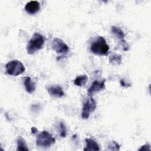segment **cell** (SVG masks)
Returning a JSON list of instances; mask_svg holds the SVG:
<instances>
[{
	"instance_id": "obj_8",
	"label": "cell",
	"mask_w": 151,
	"mask_h": 151,
	"mask_svg": "<svg viewBox=\"0 0 151 151\" xmlns=\"http://www.w3.org/2000/svg\"><path fill=\"white\" fill-rule=\"evenodd\" d=\"M40 9V4L37 1H31L27 3L25 6L26 12L31 15L35 14Z\"/></svg>"
},
{
	"instance_id": "obj_1",
	"label": "cell",
	"mask_w": 151,
	"mask_h": 151,
	"mask_svg": "<svg viewBox=\"0 0 151 151\" xmlns=\"http://www.w3.org/2000/svg\"><path fill=\"white\" fill-rule=\"evenodd\" d=\"M45 38L39 33L35 32L27 45V51L28 54H34L36 51L41 50L44 44Z\"/></svg>"
},
{
	"instance_id": "obj_18",
	"label": "cell",
	"mask_w": 151,
	"mask_h": 151,
	"mask_svg": "<svg viewBox=\"0 0 151 151\" xmlns=\"http://www.w3.org/2000/svg\"><path fill=\"white\" fill-rule=\"evenodd\" d=\"M120 42L122 44V47H123V49L124 51H127L129 50V45H127V44L126 43V41L124 40H122L120 41Z\"/></svg>"
},
{
	"instance_id": "obj_19",
	"label": "cell",
	"mask_w": 151,
	"mask_h": 151,
	"mask_svg": "<svg viewBox=\"0 0 151 151\" xmlns=\"http://www.w3.org/2000/svg\"><path fill=\"white\" fill-rule=\"evenodd\" d=\"M139 150H149L150 151V146L149 145H145L143 146H142L139 149Z\"/></svg>"
},
{
	"instance_id": "obj_9",
	"label": "cell",
	"mask_w": 151,
	"mask_h": 151,
	"mask_svg": "<svg viewBox=\"0 0 151 151\" xmlns=\"http://www.w3.org/2000/svg\"><path fill=\"white\" fill-rule=\"evenodd\" d=\"M47 91L49 94L54 97H62L64 93L62 88L60 86H52L47 87Z\"/></svg>"
},
{
	"instance_id": "obj_12",
	"label": "cell",
	"mask_w": 151,
	"mask_h": 151,
	"mask_svg": "<svg viewBox=\"0 0 151 151\" xmlns=\"http://www.w3.org/2000/svg\"><path fill=\"white\" fill-rule=\"evenodd\" d=\"M88 80V77L86 75H81L77 77L74 80V84L78 87L84 86Z\"/></svg>"
},
{
	"instance_id": "obj_13",
	"label": "cell",
	"mask_w": 151,
	"mask_h": 151,
	"mask_svg": "<svg viewBox=\"0 0 151 151\" xmlns=\"http://www.w3.org/2000/svg\"><path fill=\"white\" fill-rule=\"evenodd\" d=\"M111 32L113 34H114L117 38H119L120 40H124V38L125 37V34L120 28L115 26H113L111 27Z\"/></svg>"
},
{
	"instance_id": "obj_7",
	"label": "cell",
	"mask_w": 151,
	"mask_h": 151,
	"mask_svg": "<svg viewBox=\"0 0 151 151\" xmlns=\"http://www.w3.org/2000/svg\"><path fill=\"white\" fill-rule=\"evenodd\" d=\"M105 79L101 81L98 80H95L94 81H93L91 86L88 89V94L89 96H91L94 93L103 90L105 88Z\"/></svg>"
},
{
	"instance_id": "obj_10",
	"label": "cell",
	"mask_w": 151,
	"mask_h": 151,
	"mask_svg": "<svg viewBox=\"0 0 151 151\" xmlns=\"http://www.w3.org/2000/svg\"><path fill=\"white\" fill-rule=\"evenodd\" d=\"M24 84L25 88L28 93H32L36 89L35 84L31 81L29 77H25L24 79Z\"/></svg>"
},
{
	"instance_id": "obj_15",
	"label": "cell",
	"mask_w": 151,
	"mask_h": 151,
	"mask_svg": "<svg viewBox=\"0 0 151 151\" xmlns=\"http://www.w3.org/2000/svg\"><path fill=\"white\" fill-rule=\"evenodd\" d=\"M17 150H28L25 140L21 137L19 136L17 139Z\"/></svg>"
},
{
	"instance_id": "obj_17",
	"label": "cell",
	"mask_w": 151,
	"mask_h": 151,
	"mask_svg": "<svg viewBox=\"0 0 151 151\" xmlns=\"http://www.w3.org/2000/svg\"><path fill=\"white\" fill-rule=\"evenodd\" d=\"M108 150H119L120 145L115 141H111L108 146Z\"/></svg>"
},
{
	"instance_id": "obj_6",
	"label": "cell",
	"mask_w": 151,
	"mask_h": 151,
	"mask_svg": "<svg viewBox=\"0 0 151 151\" xmlns=\"http://www.w3.org/2000/svg\"><path fill=\"white\" fill-rule=\"evenodd\" d=\"M52 47L56 52L59 54H65L69 51L68 45L62 40L58 38L53 39Z\"/></svg>"
},
{
	"instance_id": "obj_4",
	"label": "cell",
	"mask_w": 151,
	"mask_h": 151,
	"mask_svg": "<svg viewBox=\"0 0 151 151\" xmlns=\"http://www.w3.org/2000/svg\"><path fill=\"white\" fill-rule=\"evenodd\" d=\"M55 142V139L47 131L41 132L37 137L36 145L41 147H48Z\"/></svg>"
},
{
	"instance_id": "obj_5",
	"label": "cell",
	"mask_w": 151,
	"mask_h": 151,
	"mask_svg": "<svg viewBox=\"0 0 151 151\" xmlns=\"http://www.w3.org/2000/svg\"><path fill=\"white\" fill-rule=\"evenodd\" d=\"M96 108V104L94 99L91 96H89L83 104L81 113L82 118L83 119H87L91 113L94 111Z\"/></svg>"
},
{
	"instance_id": "obj_20",
	"label": "cell",
	"mask_w": 151,
	"mask_h": 151,
	"mask_svg": "<svg viewBox=\"0 0 151 151\" xmlns=\"http://www.w3.org/2000/svg\"><path fill=\"white\" fill-rule=\"evenodd\" d=\"M120 84H121V86H122V87H129V86H130V84L126 83L124 82V80H120Z\"/></svg>"
},
{
	"instance_id": "obj_16",
	"label": "cell",
	"mask_w": 151,
	"mask_h": 151,
	"mask_svg": "<svg viewBox=\"0 0 151 151\" xmlns=\"http://www.w3.org/2000/svg\"><path fill=\"white\" fill-rule=\"evenodd\" d=\"M58 132L61 137H65L67 136V128L63 122H60L58 124Z\"/></svg>"
},
{
	"instance_id": "obj_3",
	"label": "cell",
	"mask_w": 151,
	"mask_h": 151,
	"mask_svg": "<svg viewBox=\"0 0 151 151\" xmlns=\"http://www.w3.org/2000/svg\"><path fill=\"white\" fill-rule=\"evenodd\" d=\"M6 72L8 74L13 76H17L23 73L25 68L23 64L17 60L11 61L5 65Z\"/></svg>"
},
{
	"instance_id": "obj_2",
	"label": "cell",
	"mask_w": 151,
	"mask_h": 151,
	"mask_svg": "<svg viewBox=\"0 0 151 151\" xmlns=\"http://www.w3.org/2000/svg\"><path fill=\"white\" fill-rule=\"evenodd\" d=\"M90 50L94 54L106 55L108 54L109 46L107 45L106 40L103 37L99 36L96 40L91 43Z\"/></svg>"
},
{
	"instance_id": "obj_21",
	"label": "cell",
	"mask_w": 151,
	"mask_h": 151,
	"mask_svg": "<svg viewBox=\"0 0 151 151\" xmlns=\"http://www.w3.org/2000/svg\"><path fill=\"white\" fill-rule=\"evenodd\" d=\"M31 132L32 134H35L37 132V129L35 127H32L31 128Z\"/></svg>"
},
{
	"instance_id": "obj_11",
	"label": "cell",
	"mask_w": 151,
	"mask_h": 151,
	"mask_svg": "<svg viewBox=\"0 0 151 151\" xmlns=\"http://www.w3.org/2000/svg\"><path fill=\"white\" fill-rule=\"evenodd\" d=\"M86 146L84 148V150H93V151H98L100 150L99 146L97 142L93 140L92 139H86Z\"/></svg>"
},
{
	"instance_id": "obj_14",
	"label": "cell",
	"mask_w": 151,
	"mask_h": 151,
	"mask_svg": "<svg viewBox=\"0 0 151 151\" xmlns=\"http://www.w3.org/2000/svg\"><path fill=\"white\" fill-rule=\"evenodd\" d=\"M122 61V55L120 54H114L110 57L109 62L113 65H119Z\"/></svg>"
}]
</instances>
